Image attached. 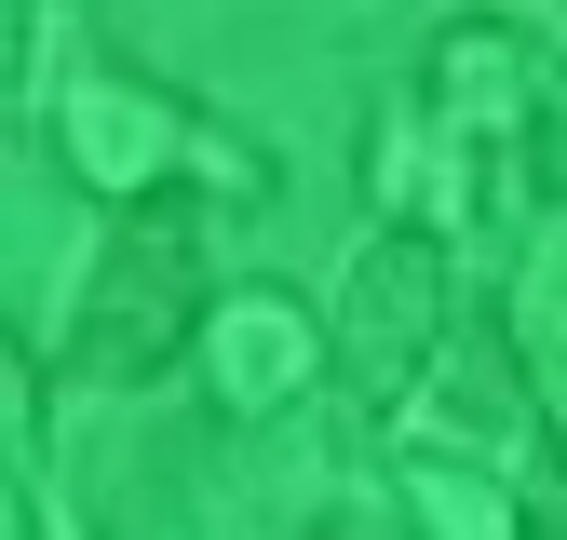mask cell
Masks as SVG:
<instances>
[{"instance_id": "cell-1", "label": "cell", "mask_w": 567, "mask_h": 540, "mask_svg": "<svg viewBox=\"0 0 567 540\" xmlns=\"http://www.w3.org/2000/svg\"><path fill=\"white\" fill-rule=\"evenodd\" d=\"M203 311H217V270H203V217H189V189H150V202H122L95 270H82V311H68L54 338V378L68 392H135V378H163Z\"/></svg>"}, {"instance_id": "cell-2", "label": "cell", "mask_w": 567, "mask_h": 540, "mask_svg": "<svg viewBox=\"0 0 567 540\" xmlns=\"http://www.w3.org/2000/svg\"><path fill=\"white\" fill-rule=\"evenodd\" d=\"M446 338V243L419 217H379L365 243H351V284H338V365L365 405H405L419 365H433Z\"/></svg>"}, {"instance_id": "cell-3", "label": "cell", "mask_w": 567, "mask_h": 540, "mask_svg": "<svg viewBox=\"0 0 567 540\" xmlns=\"http://www.w3.org/2000/svg\"><path fill=\"white\" fill-rule=\"evenodd\" d=\"M54 135H68V163H82L95 189H122V202L176 189V163L203 149V122H189L176 95H150L135 68H82V82H54Z\"/></svg>"}, {"instance_id": "cell-4", "label": "cell", "mask_w": 567, "mask_h": 540, "mask_svg": "<svg viewBox=\"0 0 567 540\" xmlns=\"http://www.w3.org/2000/svg\"><path fill=\"white\" fill-rule=\"evenodd\" d=\"M203 338H217V405H230V419L284 405V392L311 378V352H324L298 298H217V311H203Z\"/></svg>"}, {"instance_id": "cell-5", "label": "cell", "mask_w": 567, "mask_h": 540, "mask_svg": "<svg viewBox=\"0 0 567 540\" xmlns=\"http://www.w3.org/2000/svg\"><path fill=\"white\" fill-rule=\"evenodd\" d=\"M28 41H41L28 0H0V95H41V82H28Z\"/></svg>"}, {"instance_id": "cell-6", "label": "cell", "mask_w": 567, "mask_h": 540, "mask_svg": "<svg viewBox=\"0 0 567 540\" xmlns=\"http://www.w3.org/2000/svg\"><path fill=\"white\" fill-rule=\"evenodd\" d=\"M14 378H28V365H14V338H0V446L28 433V392H14Z\"/></svg>"}, {"instance_id": "cell-7", "label": "cell", "mask_w": 567, "mask_h": 540, "mask_svg": "<svg viewBox=\"0 0 567 540\" xmlns=\"http://www.w3.org/2000/svg\"><path fill=\"white\" fill-rule=\"evenodd\" d=\"M554 419H567V405H554Z\"/></svg>"}]
</instances>
